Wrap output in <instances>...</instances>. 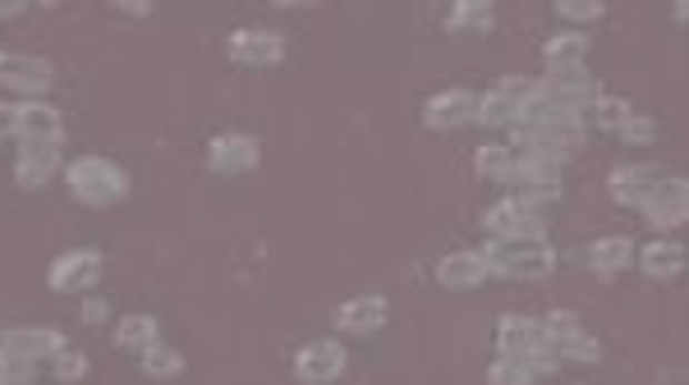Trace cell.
Wrapping results in <instances>:
<instances>
[{"instance_id": "6da1fadb", "label": "cell", "mask_w": 689, "mask_h": 385, "mask_svg": "<svg viewBox=\"0 0 689 385\" xmlns=\"http://www.w3.org/2000/svg\"><path fill=\"white\" fill-rule=\"evenodd\" d=\"M64 189L74 202L83 206H116L129 197V170L116 165L111 156H74V161H64Z\"/></svg>"}, {"instance_id": "7a4b0ae2", "label": "cell", "mask_w": 689, "mask_h": 385, "mask_svg": "<svg viewBox=\"0 0 689 385\" xmlns=\"http://www.w3.org/2000/svg\"><path fill=\"white\" fill-rule=\"evenodd\" d=\"M492 340H497V354L525 358L538 376H551V372H557V363H561L557 354H551L547 331H542L538 317H515V312H506V317L497 322V331H492Z\"/></svg>"}, {"instance_id": "3957f363", "label": "cell", "mask_w": 689, "mask_h": 385, "mask_svg": "<svg viewBox=\"0 0 689 385\" xmlns=\"http://www.w3.org/2000/svg\"><path fill=\"white\" fill-rule=\"evenodd\" d=\"M488 271L506 280H547L557 271V249L551 243H529V239H492L488 249Z\"/></svg>"}, {"instance_id": "277c9868", "label": "cell", "mask_w": 689, "mask_h": 385, "mask_svg": "<svg viewBox=\"0 0 689 385\" xmlns=\"http://www.w3.org/2000/svg\"><path fill=\"white\" fill-rule=\"evenodd\" d=\"M542 92V79H529V74H506L497 79L488 92H478V124L488 129H510L515 120H520L525 101Z\"/></svg>"}, {"instance_id": "5b68a950", "label": "cell", "mask_w": 689, "mask_h": 385, "mask_svg": "<svg viewBox=\"0 0 689 385\" xmlns=\"http://www.w3.org/2000/svg\"><path fill=\"white\" fill-rule=\"evenodd\" d=\"M676 180L680 174H667L662 165H620L607 174V193L616 206H635V212H643V206L658 202Z\"/></svg>"}, {"instance_id": "8992f818", "label": "cell", "mask_w": 689, "mask_h": 385, "mask_svg": "<svg viewBox=\"0 0 689 385\" xmlns=\"http://www.w3.org/2000/svg\"><path fill=\"white\" fill-rule=\"evenodd\" d=\"M542 331H547V344L557 358H570V363H602V344L583 331L579 312L570 307H557L542 317Z\"/></svg>"}, {"instance_id": "52a82bcc", "label": "cell", "mask_w": 689, "mask_h": 385, "mask_svg": "<svg viewBox=\"0 0 689 385\" xmlns=\"http://www.w3.org/2000/svg\"><path fill=\"white\" fill-rule=\"evenodd\" d=\"M482 230L488 239H529V243H547V216L533 212V206L515 202L510 193L501 202H492L488 212H482Z\"/></svg>"}, {"instance_id": "ba28073f", "label": "cell", "mask_w": 689, "mask_h": 385, "mask_svg": "<svg viewBox=\"0 0 689 385\" xmlns=\"http://www.w3.org/2000/svg\"><path fill=\"white\" fill-rule=\"evenodd\" d=\"M51 83H56V69H51V60L0 51V88H6V92L38 101V97H47V92H51Z\"/></svg>"}, {"instance_id": "9c48e42d", "label": "cell", "mask_w": 689, "mask_h": 385, "mask_svg": "<svg viewBox=\"0 0 689 385\" xmlns=\"http://www.w3.org/2000/svg\"><path fill=\"white\" fill-rule=\"evenodd\" d=\"M101 257L97 249H74V253H60L51 266H47V285L56 294H92L97 280H101Z\"/></svg>"}, {"instance_id": "30bf717a", "label": "cell", "mask_w": 689, "mask_h": 385, "mask_svg": "<svg viewBox=\"0 0 689 385\" xmlns=\"http://www.w3.org/2000/svg\"><path fill=\"white\" fill-rule=\"evenodd\" d=\"M230 60L244 64V69H276L286 60V38L271 28H234L230 42H226Z\"/></svg>"}, {"instance_id": "8fae6325", "label": "cell", "mask_w": 689, "mask_h": 385, "mask_svg": "<svg viewBox=\"0 0 689 385\" xmlns=\"http://www.w3.org/2000/svg\"><path fill=\"white\" fill-rule=\"evenodd\" d=\"M258 161H262V148H258V138H249V133H217L212 143H207V170L226 174V180L258 170Z\"/></svg>"}, {"instance_id": "7c38bea8", "label": "cell", "mask_w": 689, "mask_h": 385, "mask_svg": "<svg viewBox=\"0 0 689 385\" xmlns=\"http://www.w3.org/2000/svg\"><path fill=\"white\" fill-rule=\"evenodd\" d=\"M423 124L437 129V133H451V129L478 124V92H469V88H446V92L428 97V101H423Z\"/></svg>"}, {"instance_id": "4fadbf2b", "label": "cell", "mask_w": 689, "mask_h": 385, "mask_svg": "<svg viewBox=\"0 0 689 385\" xmlns=\"http://www.w3.org/2000/svg\"><path fill=\"white\" fill-rule=\"evenodd\" d=\"M344 344L336 340H313V344H303L299 354H294V381L303 385H331L344 376Z\"/></svg>"}, {"instance_id": "5bb4252c", "label": "cell", "mask_w": 689, "mask_h": 385, "mask_svg": "<svg viewBox=\"0 0 689 385\" xmlns=\"http://www.w3.org/2000/svg\"><path fill=\"white\" fill-rule=\"evenodd\" d=\"M0 348L23 363H42L64 348V335L56 326H10V331H0Z\"/></svg>"}, {"instance_id": "9a60e30c", "label": "cell", "mask_w": 689, "mask_h": 385, "mask_svg": "<svg viewBox=\"0 0 689 385\" xmlns=\"http://www.w3.org/2000/svg\"><path fill=\"white\" fill-rule=\"evenodd\" d=\"M510 152H542V156H557L566 161L579 148V133L566 129H547V124H510Z\"/></svg>"}, {"instance_id": "2e32d148", "label": "cell", "mask_w": 689, "mask_h": 385, "mask_svg": "<svg viewBox=\"0 0 689 385\" xmlns=\"http://www.w3.org/2000/svg\"><path fill=\"white\" fill-rule=\"evenodd\" d=\"M488 257H482V249H456V253H446L437 262V285L441 290H478V285H488Z\"/></svg>"}, {"instance_id": "e0dca14e", "label": "cell", "mask_w": 689, "mask_h": 385, "mask_svg": "<svg viewBox=\"0 0 689 385\" xmlns=\"http://www.w3.org/2000/svg\"><path fill=\"white\" fill-rule=\"evenodd\" d=\"M56 170H64L60 143H19V161H14V184H19V189H42V184H51Z\"/></svg>"}, {"instance_id": "ac0fdd59", "label": "cell", "mask_w": 689, "mask_h": 385, "mask_svg": "<svg viewBox=\"0 0 689 385\" xmlns=\"http://www.w3.org/2000/svg\"><path fill=\"white\" fill-rule=\"evenodd\" d=\"M391 322V303L382 294H359V298H344L336 312V326L344 335H372Z\"/></svg>"}, {"instance_id": "d6986e66", "label": "cell", "mask_w": 689, "mask_h": 385, "mask_svg": "<svg viewBox=\"0 0 689 385\" xmlns=\"http://www.w3.org/2000/svg\"><path fill=\"white\" fill-rule=\"evenodd\" d=\"M561 165L557 156H542V152H515V170L506 189L510 193H525V189H561Z\"/></svg>"}, {"instance_id": "ffe728a7", "label": "cell", "mask_w": 689, "mask_h": 385, "mask_svg": "<svg viewBox=\"0 0 689 385\" xmlns=\"http://www.w3.org/2000/svg\"><path fill=\"white\" fill-rule=\"evenodd\" d=\"M64 120L51 101H19V138L14 143H60Z\"/></svg>"}, {"instance_id": "44dd1931", "label": "cell", "mask_w": 689, "mask_h": 385, "mask_svg": "<svg viewBox=\"0 0 689 385\" xmlns=\"http://www.w3.org/2000/svg\"><path fill=\"white\" fill-rule=\"evenodd\" d=\"M685 249L676 239H652V243H643V249H635V266L648 275V280H680L685 275Z\"/></svg>"}, {"instance_id": "7402d4cb", "label": "cell", "mask_w": 689, "mask_h": 385, "mask_svg": "<svg viewBox=\"0 0 689 385\" xmlns=\"http://www.w3.org/2000/svg\"><path fill=\"white\" fill-rule=\"evenodd\" d=\"M635 266V239L630 234H602L589 243V271L611 280V275H626Z\"/></svg>"}, {"instance_id": "603a6c76", "label": "cell", "mask_w": 689, "mask_h": 385, "mask_svg": "<svg viewBox=\"0 0 689 385\" xmlns=\"http://www.w3.org/2000/svg\"><path fill=\"white\" fill-rule=\"evenodd\" d=\"M639 216H643L652 230H658L662 239H667L671 230H680V225H685V216H689V184H685V174H680V180H676V184H671L658 202H648Z\"/></svg>"}, {"instance_id": "cb8c5ba5", "label": "cell", "mask_w": 689, "mask_h": 385, "mask_svg": "<svg viewBox=\"0 0 689 385\" xmlns=\"http://www.w3.org/2000/svg\"><path fill=\"white\" fill-rule=\"evenodd\" d=\"M542 88L547 92H561L570 101H583V107H593L602 97V83L589 74V64H566V69H547L542 74Z\"/></svg>"}, {"instance_id": "d4e9b609", "label": "cell", "mask_w": 689, "mask_h": 385, "mask_svg": "<svg viewBox=\"0 0 689 385\" xmlns=\"http://www.w3.org/2000/svg\"><path fill=\"white\" fill-rule=\"evenodd\" d=\"M116 344L124 354H148L152 344H161V326L152 312H124L120 326H116Z\"/></svg>"}, {"instance_id": "484cf974", "label": "cell", "mask_w": 689, "mask_h": 385, "mask_svg": "<svg viewBox=\"0 0 689 385\" xmlns=\"http://www.w3.org/2000/svg\"><path fill=\"white\" fill-rule=\"evenodd\" d=\"M497 28V6L492 0H456L451 10H446V32H492Z\"/></svg>"}, {"instance_id": "4316f807", "label": "cell", "mask_w": 689, "mask_h": 385, "mask_svg": "<svg viewBox=\"0 0 689 385\" xmlns=\"http://www.w3.org/2000/svg\"><path fill=\"white\" fill-rule=\"evenodd\" d=\"M542 64L547 69H566V64H589V32L566 28L557 38L542 42Z\"/></svg>"}, {"instance_id": "83f0119b", "label": "cell", "mask_w": 689, "mask_h": 385, "mask_svg": "<svg viewBox=\"0 0 689 385\" xmlns=\"http://www.w3.org/2000/svg\"><path fill=\"white\" fill-rule=\"evenodd\" d=\"M473 170L482 174V180H492V184H506L510 180V170H515V152L506 143H482L473 152Z\"/></svg>"}, {"instance_id": "f1b7e54d", "label": "cell", "mask_w": 689, "mask_h": 385, "mask_svg": "<svg viewBox=\"0 0 689 385\" xmlns=\"http://www.w3.org/2000/svg\"><path fill=\"white\" fill-rule=\"evenodd\" d=\"M630 115H635L630 101H626V97H607V92L589 107V120H593V129H602V133H620Z\"/></svg>"}, {"instance_id": "f546056e", "label": "cell", "mask_w": 689, "mask_h": 385, "mask_svg": "<svg viewBox=\"0 0 689 385\" xmlns=\"http://www.w3.org/2000/svg\"><path fill=\"white\" fill-rule=\"evenodd\" d=\"M533 381H538V372H533L525 358H506V354H497L492 367H488V385H533Z\"/></svg>"}, {"instance_id": "4dcf8cb0", "label": "cell", "mask_w": 689, "mask_h": 385, "mask_svg": "<svg viewBox=\"0 0 689 385\" xmlns=\"http://www.w3.org/2000/svg\"><path fill=\"white\" fill-rule=\"evenodd\" d=\"M143 372L152 381H170V376L184 372V354H176V348H166V344H152L148 354H143Z\"/></svg>"}, {"instance_id": "1f68e13d", "label": "cell", "mask_w": 689, "mask_h": 385, "mask_svg": "<svg viewBox=\"0 0 689 385\" xmlns=\"http://www.w3.org/2000/svg\"><path fill=\"white\" fill-rule=\"evenodd\" d=\"M92 372V363H88V354H79V348H60V354L51 358V376L56 381H64V385H74V381H83Z\"/></svg>"}, {"instance_id": "d6a6232c", "label": "cell", "mask_w": 689, "mask_h": 385, "mask_svg": "<svg viewBox=\"0 0 689 385\" xmlns=\"http://www.w3.org/2000/svg\"><path fill=\"white\" fill-rule=\"evenodd\" d=\"M557 19H566V23H598V19H607V6H602V0H557Z\"/></svg>"}, {"instance_id": "836d02e7", "label": "cell", "mask_w": 689, "mask_h": 385, "mask_svg": "<svg viewBox=\"0 0 689 385\" xmlns=\"http://www.w3.org/2000/svg\"><path fill=\"white\" fill-rule=\"evenodd\" d=\"M32 376H38V363H23L0 348V385H32Z\"/></svg>"}, {"instance_id": "e575fe53", "label": "cell", "mask_w": 689, "mask_h": 385, "mask_svg": "<svg viewBox=\"0 0 689 385\" xmlns=\"http://www.w3.org/2000/svg\"><path fill=\"white\" fill-rule=\"evenodd\" d=\"M616 138H626V143H639V148H643V143H652V138H658V120L635 111V115L626 120V129H620Z\"/></svg>"}, {"instance_id": "d590c367", "label": "cell", "mask_w": 689, "mask_h": 385, "mask_svg": "<svg viewBox=\"0 0 689 385\" xmlns=\"http://www.w3.org/2000/svg\"><path fill=\"white\" fill-rule=\"evenodd\" d=\"M107 317H111V303L92 294V298L83 303V322H88V326H107Z\"/></svg>"}, {"instance_id": "8d00e7d4", "label": "cell", "mask_w": 689, "mask_h": 385, "mask_svg": "<svg viewBox=\"0 0 689 385\" xmlns=\"http://www.w3.org/2000/svg\"><path fill=\"white\" fill-rule=\"evenodd\" d=\"M0 138H19V101H0Z\"/></svg>"}, {"instance_id": "74e56055", "label": "cell", "mask_w": 689, "mask_h": 385, "mask_svg": "<svg viewBox=\"0 0 689 385\" xmlns=\"http://www.w3.org/2000/svg\"><path fill=\"white\" fill-rule=\"evenodd\" d=\"M116 10H120V14H133V19H152V14H157L152 0H116Z\"/></svg>"}, {"instance_id": "f35d334b", "label": "cell", "mask_w": 689, "mask_h": 385, "mask_svg": "<svg viewBox=\"0 0 689 385\" xmlns=\"http://www.w3.org/2000/svg\"><path fill=\"white\" fill-rule=\"evenodd\" d=\"M19 14H28L23 0H0V19H19Z\"/></svg>"}]
</instances>
